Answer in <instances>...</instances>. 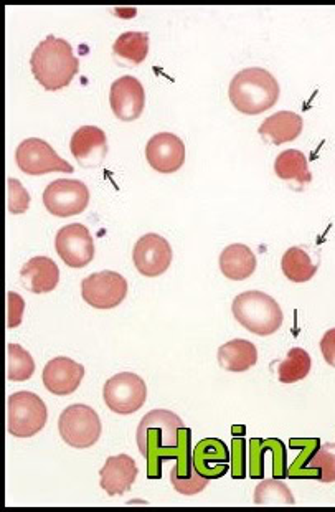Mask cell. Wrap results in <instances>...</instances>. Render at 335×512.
Masks as SVG:
<instances>
[{
  "label": "cell",
  "instance_id": "cell-1",
  "mask_svg": "<svg viewBox=\"0 0 335 512\" xmlns=\"http://www.w3.org/2000/svg\"><path fill=\"white\" fill-rule=\"evenodd\" d=\"M184 422L177 413L157 408L146 413L137 427L139 453L147 461V478H162V463L179 458L180 432Z\"/></svg>",
  "mask_w": 335,
  "mask_h": 512
},
{
  "label": "cell",
  "instance_id": "cell-2",
  "mask_svg": "<svg viewBox=\"0 0 335 512\" xmlns=\"http://www.w3.org/2000/svg\"><path fill=\"white\" fill-rule=\"evenodd\" d=\"M30 67L35 80L45 90L58 91L70 85L78 73L80 62L67 40L48 35L32 53Z\"/></svg>",
  "mask_w": 335,
  "mask_h": 512
},
{
  "label": "cell",
  "instance_id": "cell-3",
  "mask_svg": "<svg viewBox=\"0 0 335 512\" xmlns=\"http://www.w3.org/2000/svg\"><path fill=\"white\" fill-rule=\"evenodd\" d=\"M228 96L240 113L251 116L265 113L278 103V81L265 68H246L236 73Z\"/></svg>",
  "mask_w": 335,
  "mask_h": 512
},
{
  "label": "cell",
  "instance_id": "cell-4",
  "mask_svg": "<svg viewBox=\"0 0 335 512\" xmlns=\"http://www.w3.org/2000/svg\"><path fill=\"white\" fill-rule=\"evenodd\" d=\"M232 311L236 321L256 336H271L283 326V309L276 299L263 291L238 294Z\"/></svg>",
  "mask_w": 335,
  "mask_h": 512
},
{
  "label": "cell",
  "instance_id": "cell-5",
  "mask_svg": "<svg viewBox=\"0 0 335 512\" xmlns=\"http://www.w3.org/2000/svg\"><path fill=\"white\" fill-rule=\"evenodd\" d=\"M58 432L67 445L85 450L98 443L103 432L101 418L93 408L76 403L63 410L58 420Z\"/></svg>",
  "mask_w": 335,
  "mask_h": 512
},
{
  "label": "cell",
  "instance_id": "cell-6",
  "mask_svg": "<svg viewBox=\"0 0 335 512\" xmlns=\"http://www.w3.org/2000/svg\"><path fill=\"white\" fill-rule=\"evenodd\" d=\"M48 420V408L37 394L17 392L9 397V433L17 438L35 437Z\"/></svg>",
  "mask_w": 335,
  "mask_h": 512
},
{
  "label": "cell",
  "instance_id": "cell-7",
  "mask_svg": "<svg viewBox=\"0 0 335 512\" xmlns=\"http://www.w3.org/2000/svg\"><path fill=\"white\" fill-rule=\"evenodd\" d=\"M103 399L111 412L118 415H133L146 403V382L133 372L113 375L104 384Z\"/></svg>",
  "mask_w": 335,
  "mask_h": 512
},
{
  "label": "cell",
  "instance_id": "cell-8",
  "mask_svg": "<svg viewBox=\"0 0 335 512\" xmlns=\"http://www.w3.org/2000/svg\"><path fill=\"white\" fill-rule=\"evenodd\" d=\"M43 204L53 217H75L83 214L90 204V190L81 181L58 179L43 192Z\"/></svg>",
  "mask_w": 335,
  "mask_h": 512
},
{
  "label": "cell",
  "instance_id": "cell-9",
  "mask_svg": "<svg viewBox=\"0 0 335 512\" xmlns=\"http://www.w3.org/2000/svg\"><path fill=\"white\" fill-rule=\"evenodd\" d=\"M15 161L20 171L29 176H43L48 172H65V174L75 172L71 164L53 151L50 144L38 138L22 141L15 151Z\"/></svg>",
  "mask_w": 335,
  "mask_h": 512
},
{
  "label": "cell",
  "instance_id": "cell-10",
  "mask_svg": "<svg viewBox=\"0 0 335 512\" xmlns=\"http://www.w3.org/2000/svg\"><path fill=\"white\" fill-rule=\"evenodd\" d=\"M81 296L91 308L113 309L128 296V281L116 271H100L83 280Z\"/></svg>",
  "mask_w": 335,
  "mask_h": 512
},
{
  "label": "cell",
  "instance_id": "cell-11",
  "mask_svg": "<svg viewBox=\"0 0 335 512\" xmlns=\"http://www.w3.org/2000/svg\"><path fill=\"white\" fill-rule=\"evenodd\" d=\"M55 250L70 268H85L95 258V242L90 230L81 223H71L58 230Z\"/></svg>",
  "mask_w": 335,
  "mask_h": 512
},
{
  "label": "cell",
  "instance_id": "cell-12",
  "mask_svg": "<svg viewBox=\"0 0 335 512\" xmlns=\"http://www.w3.org/2000/svg\"><path fill=\"white\" fill-rule=\"evenodd\" d=\"M177 465L170 471V483L172 488L184 496H195L207 488V478L199 475L194 465V448H192V430L182 428L180 432L179 458Z\"/></svg>",
  "mask_w": 335,
  "mask_h": 512
},
{
  "label": "cell",
  "instance_id": "cell-13",
  "mask_svg": "<svg viewBox=\"0 0 335 512\" xmlns=\"http://www.w3.org/2000/svg\"><path fill=\"white\" fill-rule=\"evenodd\" d=\"M172 256L174 253L170 243L157 233H147L134 245V266L142 276L147 278L164 275L172 263Z\"/></svg>",
  "mask_w": 335,
  "mask_h": 512
},
{
  "label": "cell",
  "instance_id": "cell-14",
  "mask_svg": "<svg viewBox=\"0 0 335 512\" xmlns=\"http://www.w3.org/2000/svg\"><path fill=\"white\" fill-rule=\"evenodd\" d=\"M109 103L116 118L124 123H131L141 118L144 105H146V93L141 81L134 76H123L114 81L109 91Z\"/></svg>",
  "mask_w": 335,
  "mask_h": 512
},
{
  "label": "cell",
  "instance_id": "cell-15",
  "mask_svg": "<svg viewBox=\"0 0 335 512\" xmlns=\"http://www.w3.org/2000/svg\"><path fill=\"white\" fill-rule=\"evenodd\" d=\"M146 159L154 171L161 174H174L184 166V141L172 133L156 134L147 143Z\"/></svg>",
  "mask_w": 335,
  "mask_h": 512
},
{
  "label": "cell",
  "instance_id": "cell-16",
  "mask_svg": "<svg viewBox=\"0 0 335 512\" xmlns=\"http://www.w3.org/2000/svg\"><path fill=\"white\" fill-rule=\"evenodd\" d=\"M232 451L220 438H205L194 448V465L199 475L217 481L230 471Z\"/></svg>",
  "mask_w": 335,
  "mask_h": 512
},
{
  "label": "cell",
  "instance_id": "cell-17",
  "mask_svg": "<svg viewBox=\"0 0 335 512\" xmlns=\"http://www.w3.org/2000/svg\"><path fill=\"white\" fill-rule=\"evenodd\" d=\"M43 385L53 395H71L85 379V367L70 357H55L43 369Z\"/></svg>",
  "mask_w": 335,
  "mask_h": 512
},
{
  "label": "cell",
  "instance_id": "cell-18",
  "mask_svg": "<svg viewBox=\"0 0 335 512\" xmlns=\"http://www.w3.org/2000/svg\"><path fill=\"white\" fill-rule=\"evenodd\" d=\"M71 154L81 167H98L108 154V141L103 129L81 126L70 143Z\"/></svg>",
  "mask_w": 335,
  "mask_h": 512
},
{
  "label": "cell",
  "instance_id": "cell-19",
  "mask_svg": "<svg viewBox=\"0 0 335 512\" xmlns=\"http://www.w3.org/2000/svg\"><path fill=\"white\" fill-rule=\"evenodd\" d=\"M137 475H139V470H137L136 461L131 456H109L100 471L101 488L109 496H123L133 488Z\"/></svg>",
  "mask_w": 335,
  "mask_h": 512
},
{
  "label": "cell",
  "instance_id": "cell-20",
  "mask_svg": "<svg viewBox=\"0 0 335 512\" xmlns=\"http://www.w3.org/2000/svg\"><path fill=\"white\" fill-rule=\"evenodd\" d=\"M20 280H22L25 290L30 293H50L60 283V270L52 258L35 256L22 266Z\"/></svg>",
  "mask_w": 335,
  "mask_h": 512
},
{
  "label": "cell",
  "instance_id": "cell-21",
  "mask_svg": "<svg viewBox=\"0 0 335 512\" xmlns=\"http://www.w3.org/2000/svg\"><path fill=\"white\" fill-rule=\"evenodd\" d=\"M302 118L293 111H279L263 121L258 133L276 146L291 143L302 133Z\"/></svg>",
  "mask_w": 335,
  "mask_h": 512
},
{
  "label": "cell",
  "instance_id": "cell-22",
  "mask_svg": "<svg viewBox=\"0 0 335 512\" xmlns=\"http://www.w3.org/2000/svg\"><path fill=\"white\" fill-rule=\"evenodd\" d=\"M220 270L228 280H248L256 270V255L243 243H233L220 255Z\"/></svg>",
  "mask_w": 335,
  "mask_h": 512
},
{
  "label": "cell",
  "instance_id": "cell-23",
  "mask_svg": "<svg viewBox=\"0 0 335 512\" xmlns=\"http://www.w3.org/2000/svg\"><path fill=\"white\" fill-rule=\"evenodd\" d=\"M218 364L228 372H246L258 362V349L245 339H233L218 349Z\"/></svg>",
  "mask_w": 335,
  "mask_h": 512
},
{
  "label": "cell",
  "instance_id": "cell-24",
  "mask_svg": "<svg viewBox=\"0 0 335 512\" xmlns=\"http://www.w3.org/2000/svg\"><path fill=\"white\" fill-rule=\"evenodd\" d=\"M289 446L299 450L293 465L288 466V478L291 479H317V473L309 468L311 460L317 451L321 450L322 441L319 438H291Z\"/></svg>",
  "mask_w": 335,
  "mask_h": 512
},
{
  "label": "cell",
  "instance_id": "cell-25",
  "mask_svg": "<svg viewBox=\"0 0 335 512\" xmlns=\"http://www.w3.org/2000/svg\"><path fill=\"white\" fill-rule=\"evenodd\" d=\"M274 171H276V176L284 181H298L299 184L311 182L307 157L298 149L281 152L274 162Z\"/></svg>",
  "mask_w": 335,
  "mask_h": 512
},
{
  "label": "cell",
  "instance_id": "cell-26",
  "mask_svg": "<svg viewBox=\"0 0 335 512\" xmlns=\"http://www.w3.org/2000/svg\"><path fill=\"white\" fill-rule=\"evenodd\" d=\"M281 268L284 276L293 283H306L317 273L316 263H312L311 256L302 247L289 248L281 260Z\"/></svg>",
  "mask_w": 335,
  "mask_h": 512
},
{
  "label": "cell",
  "instance_id": "cell-27",
  "mask_svg": "<svg viewBox=\"0 0 335 512\" xmlns=\"http://www.w3.org/2000/svg\"><path fill=\"white\" fill-rule=\"evenodd\" d=\"M114 53L123 60L139 65L149 53V35L146 32H126L114 42Z\"/></svg>",
  "mask_w": 335,
  "mask_h": 512
},
{
  "label": "cell",
  "instance_id": "cell-28",
  "mask_svg": "<svg viewBox=\"0 0 335 512\" xmlns=\"http://www.w3.org/2000/svg\"><path fill=\"white\" fill-rule=\"evenodd\" d=\"M311 357L304 349L294 347L288 352L286 361L281 362L278 367V379L283 384H294L299 380L306 379L311 372Z\"/></svg>",
  "mask_w": 335,
  "mask_h": 512
},
{
  "label": "cell",
  "instance_id": "cell-29",
  "mask_svg": "<svg viewBox=\"0 0 335 512\" xmlns=\"http://www.w3.org/2000/svg\"><path fill=\"white\" fill-rule=\"evenodd\" d=\"M35 374L34 357L19 344H9V377L10 382H25Z\"/></svg>",
  "mask_w": 335,
  "mask_h": 512
},
{
  "label": "cell",
  "instance_id": "cell-30",
  "mask_svg": "<svg viewBox=\"0 0 335 512\" xmlns=\"http://www.w3.org/2000/svg\"><path fill=\"white\" fill-rule=\"evenodd\" d=\"M256 504H294L291 489L283 483V479H268L255 489Z\"/></svg>",
  "mask_w": 335,
  "mask_h": 512
},
{
  "label": "cell",
  "instance_id": "cell-31",
  "mask_svg": "<svg viewBox=\"0 0 335 512\" xmlns=\"http://www.w3.org/2000/svg\"><path fill=\"white\" fill-rule=\"evenodd\" d=\"M309 468L316 471V481L335 483V443L321 446V450L312 458Z\"/></svg>",
  "mask_w": 335,
  "mask_h": 512
},
{
  "label": "cell",
  "instance_id": "cell-32",
  "mask_svg": "<svg viewBox=\"0 0 335 512\" xmlns=\"http://www.w3.org/2000/svg\"><path fill=\"white\" fill-rule=\"evenodd\" d=\"M273 445V438L261 440L253 438L250 440V476L253 479L265 478V456L268 455L269 448Z\"/></svg>",
  "mask_w": 335,
  "mask_h": 512
},
{
  "label": "cell",
  "instance_id": "cell-33",
  "mask_svg": "<svg viewBox=\"0 0 335 512\" xmlns=\"http://www.w3.org/2000/svg\"><path fill=\"white\" fill-rule=\"evenodd\" d=\"M232 460H230V475L233 479H245L246 470H248V453H246L245 435H233L232 440Z\"/></svg>",
  "mask_w": 335,
  "mask_h": 512
},
{
  "label": "cell",
  "instance_id": "cell-34",
  "mask_svg": "<svg viewBox=\"0 0 335 512\" xmlns=\"http://www.w3.org/2000/svg\"><path fill=\"white\" fill-rule=\"evenodd\" d=\"M30 207V195L17 179H9V212L10 214H25Z\"/></svg>",
  "mask_w": 335,
  "mask_h": 512
},
{
  "label": "cell",
  "instance_id": "cell-35",
  "mask_svg": "<svg viewBox=\"0 0 335 512\" xmlns=\"http://www.w3.org/2000/svg\"><path fill=\"white\" fill-rule=\"evenodd\" d=\"M25 301L14 291L9 293V328L14 329L22 324L24 318Z\"/></svg>",
  "mask_w": 335,
  "mask_h": 512
},
{
  "label": "cell",
  "instance_id": "cell-36",
  "mask_svg": "<svg viewBox=\"0 0 335 512\" xmlns=\"http://www.w3.org/2000/svg\"><path fill=\"white\" fill-rule=\"evenodd\" d=\"M321 351L327 364L335 367V329L327 331L324 337H322Z\"/></svg>",
  "mask_w": 335,
  "mask_h": 512
}]
</instances>
